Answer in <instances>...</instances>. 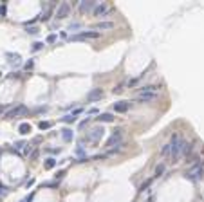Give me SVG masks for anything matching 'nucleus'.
<instances>
[{"label": "nucleus", "mask_w": 204, "mask_h": 202, "mask_svg": "<svg viewBox=\"0 0 204 202\" xmlns=\"http://www.w3.org/2000/svg\"><path fill=\"white\" fill-rule=\"evenodd\" d=\"M190 152H191V144L188 141H184V139H179V143H175L172 146V153H170L172 163H177L182 155H188Z\"/></svg>", "instance_id": "nucleus-1"}, {"label": "nucleus", "mask_w": 204, "mask_h": 202, "mask_svg": "<svg viewBox=\"0 0 204 202\" xmlns=\"http://www.w3.org/2000/svg\"><path fill=\"white\" fill-rule=\"evenodd\" d=\"M123 146V130H114L112 132V135L109 137V141H107V144H105V148L107 150H117L119 152V148Z\"/></svg>", "instance_id": "nucleus-2"}, {"label": "nucleus", "mask_w": 204, "mask_h": 202, "mask_svg": "<svg viewBox=\"0 0 204 202\" xmlns=\"http://www.w3.org/2000/svg\"><path fill=\"white\" fill-rule=\"evenodd\" d=\"M202 175H204V163L197 161V163H193V166L186 172L184 177H186L188 180H191V182H197V180L202 179Z\"/></svg>", "instance_id": "nucleus-3"}, {"label": "nucleus", "mask_w": 204, "mask_h": 202, "mask_svg": "<svg viewBox=\"0 0 204 202\" xmlns=\"http://www.w3.org/2000/svg\"><path fill=\"white\" fill-rule=\"evenodd\" d=\"M27 114V107L25 105H16V107H13L11 110H7L4 118L6 119H15V118H20V115H25Z\"/></svg>", "instance_id": "nucleus-4"}, {"label": "nucleus", "mask_w": 204, "mask_h": 202, "mask_svg": "<svg viewBox=\"0 0 204 202\" xmlns=\"http://www.w3.org/2000/svg\"><path fill=\"white\" fill-rule=\"evenodd\" d=\"M56 18L58 20H65L69 15H71V4L69 2H61L60 6H58V9H56Z\"/></svg>", "instance_id": "nucleus-5"}, {"label": "nucleus", "mask_w": 204, "mask_h": 202, "mask_svg": "<svg viewBox=\"0 0 204 202\" xmlns=\"http://www.w3.org/2000/svg\"><path fill=\"white\" fill-rule=\"evenodd\" d=\"M103 134H105V130L101 128V126H96V128H92V130L87 134V137H85V139H87L89 143H98L101 137H103Z\"/></svg>", "instance_id": "nucleus-6"}, {"label": "nucleus", "mask_w": 204, "mask_h": 202, "mask_svg": "<svg viewBox=\"0 0 204 202\" xmlns=\"http://www.w3.org/2000/svg\"><path fill=\"white\" fill-rule=\"evenodd\" d=\"M100 36V33L98 31H81L80 34H74V36H71V40L72 42H80V40H89V38H98Z\"/></svg>", "instance_id": "nucleus-7"}, {"label": "nucleus", "mask_w": 204, "mask_h": 202, "mask_svg": "<svg viewBox=\"0 0 204 202\" xmlns=\"http://www.w3.org/2000/svg\"><path fill=\"white\" fill-rule=\"evenodd\" d=\"M155 98H157V94H152V92H139L137 98H136V101H137V103H150V101H155Z\"/></svg>", "instance_id": "nucleus-8"}, {"label": "nucleus", "mask_w": 204, "mask_h": 202, "mask_svg": "<svg viewBox=\"0 0 204 202\" xmlns=\"http://www.w3.org/2000/svg\"><path fill=\"white\" fill-rule=\"evenodd\" d=\"M107 15H109V6H107L105 2L96 4V7H94V16H98V18H105Z\"/></svg>", "instance_id": "nucleus-9"}, {"label": "nucleus", "mask_w": 204, "mask_h": 202, "mask_svg": "<svg viewBox=\"0 0 204 202\" xmlns=\"http://www.w3.org/2000/svg\"><path fill=\"white\" fill-rule=\"evenodd\" d=\"M103 96H105V94H103L101 89H92V90L87 94V101H89V103H96V101H100Z\"/></svg>", "instance_id": "nucleus-10"}, {"label": "nucleus", "mask_w": 204, "mask_h": 202, "mask_svg": "<svg viewBox=\"0 0 204 202\" xmlns=\"http://www.w3.org/2000/svg\"><path fill=\"white\" fill-rule=\"evenodd\" d=\"M96 7V2L94 0H80V11L81 13H89Z\"/></svg>", "instance_id": "nucleus-11"}, {"label": "nucleus", "mask_w": 204, "mask_h": 202, "mask_svg": "<svg viewBox=\"0 0 204 202\" xmlns=\"http://www.w3.org/2000/svg\"><path fill=\"white\" fill-rule=\"evenodd\" d=\"M128 108H130V101H117V103H114V112H117V114H125Z\"/></svg>", "instance_id": "nucleus-12"}, {"label": "nucleus", "mask_w": 204, "mask_h": 202, "mask_svg": "<svg viewBox=\"0 0 204 202\" xmlns=\"http://www.w3.org/2000/svg\"><path fill=\"white\" fill-rule=\"evenodd\" d=\"M61 137H63V141L69 143V141L74 139V132H72L71 128H63V130H61Z\"/></svg>", "instance_id": "nucleus-13"}, {"label": "nucleus", "mask_w": 204, "mask_h": 202, "mask_svg": "<svg viewBox=\"0 0 204 202\" xmlns=\"http://www.w3.org/2000/svg\"><path fill=\"white\" fill-rule=\"evenodd\" d=\"M100 123H112L114 121V115L109 114V112H105V114H100V118H98Z\"/></svg>", "instance_id": "nucleus-14"}, {"label": "nucleus", "mask_w": 204, "mask_h": 202, "mask_svg": "<svg viewBox=\"0 0 204 202\" xmlns=\"http://www.w3.org/2000/svg\"><path fill=\"white\" fill-rule=\"evenodd\" d=\"M114 24L112 22H100V24H96V29L98 31H107V29H112Z\"/></svg>", "instance_id": "nucleus-15"}, {"label": "nucleus", "mask_w": 204, "mask_h": 202, "mask_svg": "<svg viewBox=\"0 0 204 202\" xmlns=\"http://www.w3.org/2000/svg\"><path fill=\"white\" fill-rule=\"evenodd\" d=\"M29 132H31V125H29V123H22V125L18 126V134H22V135H27Z\"/></svg>", "instance_id": "nucleus-16"}, {"label": "nucleus", "mask_w": 204, "mask_h": 202, "mask_svg": "<svg viewBox=\"0 0 204 202\" xmlns=\"http://www.w3.org/2000/svg\"><path fill=\"white\" fill-rule=\"evenodd\" d=\"M172 153V144L168 143V144H164L163 148H161V152H159V155L161 157H166V155H170Z\"/></svg>", "instance_id": "nucleus-17"}, {"label": "nucleus", "mask_w": 204, "mask_h": 202, "mask_svg": "<svg viewBox=\"0 0 204 202\" xmlns=\"http://www.w3.org/2000/svg\"><path fill=\"white\" fill-rule=\"evenodd\" d=\"M51 15H52V9L49 7L47 11H44V13H40V20H44V22H47V20L51 18Z\"/></svg>", "instance_id": "nucleus-18"}, {"label": "nucleus", "mask_w": 204, "mask_h": 202, "mask_svg": "<svg viewBox=\"0 0 204 202\" xmlns=\"http://www.w3.org/2000/svg\"><path fill=\"white\" fill-rule=\"evenodd\" d=\"M51 126H52L51 121H40V123H38V128H40V130H49Z\"/></svg>", "instance_id": "nucleus-19"}, {"label": "nucleus", "mask_w": 204, "mask_h": 202, "mask_svg": "<svg viewBox=\"0 0 204 202\" xmlns=\"http://www.w3.org/2000/svg\"><path fill=\"white\" fill-rule=\"evenodd\" d=\"M54 166H56V161H54V159H47V161L44 163V168H45V170H52Z\"/></svg>", "instance_id": "nucleus-20"}, {"label": "nucleus", "mask_w": 204, "mask_h": 202, "mask_svg": "<svg viewBox=\"0 0 204 202\" xmlns=\"http://www.w3.org/2000/svg\"><path fill=\"white\" fill-rule=\"evenodd\" d=\"M125 85H126V83H125V81H121L119 85H117V87H114V89H112V92H114V94H121V92L125 90Z\"/></svg>", "instance_id": "nucleus-21"}, {"label": "nucleus", "mask_w": 204, "mask_h": 202, "mask_svg": "<svg viewBox=\"0 0 204 202\" xmlns=\"http://www.w3.org/2000/svg\"><path fill=\"white\" fill-rule=\"evenodd\" d=\"M7 58H11V60H9L11 65H16V63L20 61V54H7Z\"/></svg>", "instance_id": "nucleus-22"}, {"label": "nucleus", "mask_w": 204, "mask_h": 202, "mask_svg": "<svg viewBox=\"0 0 204 202\" xmlns=\"http://www.w3.org/2000/svg\"><path fill=\"white\" fill-rule=\"evenodd\" d=\"M63 123H76V115H72V114H67L65 118L61 119Z\"/></svg>", "instance_id": "nucleus-23"}, {"label": "nucleus", "mask_w": 204, "mask_h": 202, "mask_svg": "<svg viewBox=\"0 0 204 202\" xmlns=\"http://www.w3.org/2000/svg\"><path fill=\"white\" fill-rule=\"evenodd\" d=\"M164 173V164H159V166H155V177H161Z\"/></svg>", "instance_id": "nucleus-24"}, {"label": "nucleus", "mask_w": 204, "mask_h": 202, "mask_svg": "<svg viewBox=\"0 0 204 202\" xmlns=\"http://www.w3.org/2000/svg\"><path fill=\"white\" fill-rule=\"evenodd\" d=\"M33 67H35V61H33V60L25 61V65H24V69H25V70H33Z\"/></svg>", "instance_id": "nucleus-25"}, {"label": "nucleus", "mask_w": 204, "mask_h": 202, "mask_svg": "<svg viewBox=\"0 0 204 202\" xmlns=\"http://www.w3.org/2000/svg\"><path fill=\"white\" fill-rule=\"evenodd\" d=\"M25 144H27L25 141H16V143H15V150H22Z\"/></svg>", "instance_id": "nucleus-26"}, {"label": "nucleus", "mask_w": 204, "mask_h": 202, "mask_svg": "<svg viewBox=\"0 0 204 202\" xmlns=\"http://www.w3.org/2000/svg\"><path fill=\"white\" fill-rule=\"evenodd\" d=\"M42 47H44V44H42V42H35V44H33V51H35V52L40 51Z\"/></svg>", "instance_id": "nucleus-27"}, {"label": "nucleus", "mask_w": 204, "mask_h": 202, "mask_svg": "<svg viewBox=\"0 0 204 202\" xmlns=\"http://www.w3.org/2000/svg\"><path fill=\"white\" fill-rule=\"evenodd\" d=\"M27 33H29V34H38L40 29H38V27H27Z\"/></svg>", "instance_id": "nucleus-28"}, {"label": "nucleus", "mask_w": 204, "mask_h": 202, "mask_svg": "<svg viewBox=\"0 0 204 202\" xmlns=\"http://www.w3.org/2000/svg\"><path fill=\"white\" fill-rule=\"evenodd\" d=\"M45 42H47V44H54V42H56V34H49Z\"/></svg>", "instance_id": "nucleus-29"}, {"label": "nucleus", "mask_w": 204, "mask_h": 202, "mask_svg": "<svg viewBox=\"0 0 204 202\" xmlns=\"http://www.w3.org/2000/svg\"><path fill=\"white\" fill-rule=\"evenodd\" d=\"M80 27H81V24H71L69 25V31H78Z\"/></svg>", "instance_id": "nucleus-30"}, {"label": "nucleus", "mask_w": 204, "mask_h": 202, "mask_svg": "<svg viewBox=\"0 0 204 202\" xmlns=\"http://www.w3.org/2000/svg\"><path fill=\"white\" fill-rule=\"evenodd\" d=\"M31 150H33V146H31V144H25V146H24V155H29Z\"/></svg>", "instance_id": "nucleus-31"}, {"label": "nucleus", "mask_w": 204, "mask_h": 202, "mask_svg": "<svg viewBox=\"0 0 204 202\" xmlns=\"http://www.w3.org/2000/svg\"><path fill=\"white\" fill-rule=\"evenodd\" d=\"M150 182H152V180H146L145 184H141V188H139V191H145V189H146V188L150 186Z\"/></svg>", "instance_id": "nucleus-32"}, {"label": "nucleus", "mask_w": 204, "mask_h": 202, "mask_svg": "<svg viewBox=\"0 0 204 202\" xmlns=\"http://www.w3.org/2000/svg\"><path fill=\"white\" fill-rule=\"evenodd\" d=\"M6 11H7V9H6V4H2V6H0V16H6Z\"/></svg>", "instance_id": "nucleus-33"}, {"label": "nucleus", "mask_w": 204, "mask_h": 202, "mask_svg": "<svg viewBox=\"0 0 204 202\" xmlns=\"http://www.w3.org/2000/svg\"><path fill=\"white\" fill-rule=\"evenodd\" d=\"M6 193H7V188L4 184H0V195H6Z\"/></svg>", "instance_id": "nucleus-34"}, {"label": "nucleus", "mask_w": 204, "mask_h": 202, "mask_svg": "<svg viewBox=\"0 0 204 202\" xmlns=\"http://www.w3.org/2000/svg\"><path fill=\"white\" fill-rule=\"evenodd\" d=\"M63 175H65V170H61V172H58V173H56V180H60Z\"/></svg>", "instance_id": "nucleus-35"}, {"label": "nucleus", "mask_w": 204, "mask_h": 202, "mask_svg": "<svg viewBox=\"0 0 204 202\" xmlns=\"http://www.w3.org/2000/svg\"><path fill=\"white\" fill-rule=\"evenodd\" d=\"M89 114H90V115H96V114H100V110H98V108H90Z\"/></svg>", "instance_id": "nucleus-36"}, {"label": "nucleus", "mask_w": 204, "mask_h": 202, "mask_svg": "<svg viewBox=\"0 0 204 202\" xmlns=\"http://www.w3.org/2000/svg\"><path fill=\"white\" fill-rule=\"evenodd\" d=\"M33 195H35V193H31V195H29V197H25L22 202H31V200H33Z\"/></svg>", "instance_id": "nucleus-37"}, {"label": "nucleus", "mask_w": 204, "mask_h": 202, "mask_svg": "<svg viewBox=\"0 0 204 202\" xmlns=\"http://www.w3.org/2000/svg\"><path fill=\"white\" fill-rule=\"evenodd\" d=\"M33 184H35V179H29V180H27V184H25V186H27V188H31V186H33Z\"/></svg>", "instance_id": "nucleus-38"}, {"label": "nucleus", "mask_w": 204, "mask_h": 202, "mask_svg": "<svg viewBox=\"0 0 204 202\" xmlns=\"http://www.w3.org/2000/svg\"><path fill=\"white\" fill-rule=\"evenodd\" d=\"M36 157H38V150H35L33 153H31V159H33V161H35V159H36Z\"/></svg>", "instance_id": "nucleus-39"}, {"label": "nucleus", "mask_w": 204, "mask_h": 202, "mask_svg": "<svg viewBox=\"0 0 204 202\" xmlns=\"http://www.w3.org/2000/svg\"><path fill=\"white\" fill-rule=\"evenodd\" d=\"M4 112V107H2V105H0V114H2Z\"/></svg>", "instance_id": "nucleus-40"}, {"label": "nucleus", "mask_w": 204, "mask_h": 202, "mask_svg": "<svg viewBox=\"0 0 204 202\" xmlns=\"http://www.w3.org/2000/svg\"><path fill=\"white\" fill-rule=\"evenodd\" d=\"M0 78H2V72H0Z\"/></svg>", "instance_id": "nucleus-41"}]
</instances>
